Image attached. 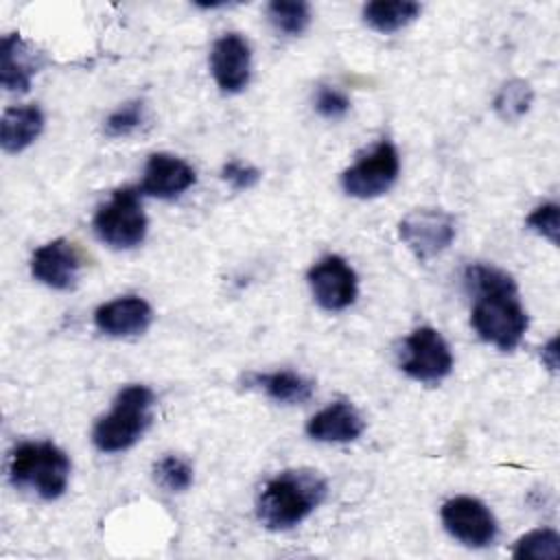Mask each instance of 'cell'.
<instances>
[{
    "label": "cell",
    "mask_w": 560,
    "mask_h": 560,
    "mask_svg": "<svg viewBox=\"0 0 560 560\" xmlns=\"http://www.w3.org/2000/svg\"><path fill=\"white\" fill-rule=\"evenodd\" d=\"M81 254L66 238H57L42 245L39 249H35L31 258L33 278L57 291H70L77 284Z\"/></svg>",
    "instance_id": "cell-11"
},
{
    "label": "cell",
    "mask_w": 560,
    "mask_h": 560,
    "mask_svg": "<svg viewBox=\"0 0 560 560\" xmlns=\"http://www.w3.org/2000/svg\"><path fill=\"white\" fill-rule=\"evenodd\" d=\"M144 120V103L142 101H129L122 107H118L114 114L105 120V133L112 138H122L133 133Z\"/></svg>",
    "instance_id": "cell-24"
},
{
    "label": "cell",
    "mask_w": 560,
    "mask_h": 560,
    "mask_svg": "<svg viewBox=\"0 0 560 560\" xmlns=\"http://www.w3.org/2000/svg\"><path fill=\"white\" fill-rule=\"evenodd\" d=\"M153 477L166 492H184L192 483V468L177 455H164L155 462Z\"/></svg>",
    "instance_id": "cell-23"
},
{
    "label": "cell",
    "mask_w": 560,
    "mask_h": 560,
    "mask_svg": "<svg viewBox=\"0 0 560 560\" xmlns=\"http://www.w3.org/2000/svg\"><path fill=\"white\" fill-rule=\"evenodd\" d=\"M398 234L418 260H431L453 243L455 219L438 208H418L400 221Z\"/></svg>",
    "instance_id": "cell-8"
},
{
    "label": "cell",
    "mask_w": 560,
    "mask_h": 560,
    "mask_svg": "<svg viewBox=\"0 0 560 560\" xmlns=\"http://www.w3.org/2000/svg\"><path fill=\"white\" fill-rule=\"evenodd\" d=\"M269 22L284 35H300L311 22V7L302 0H273L267 7Z\"/></svg>",
    "instance_id": "cell-20"
},
{
    "label": "cell",
    "mask_w": 560,
    "mask_h": 560,
    "mask_svg": "<svg viewBox=\"0 0 560 560\" xmlns=\"http://www.w3.org/2000/svg\"><path fill=\"white\" fill-rule=\"evenodd\" d=\"M400 171L398 151L389 140L378 142L370 153L361 155L341 175V186L350 197L372 199L387 192Z\"/></svg>",
    "instance_id": "cell-6"
},
{
    "label": "cell",
    "mask_w": 560,
    "mask_h": 560,
    "mask_svg": "<svg viewBox=\"0 0 560 560\" xmlns=\"http://www.w3.org/2000/svg\"><path fill=\"white\" fill-rule=\"evenodd\" d=\"M422 7L411 0H374L363 7V20L378 33H394L413 22Z\"/></svg>",
    "instance_id": "cell-19"
},
{
    "label": "cell",
    "mask_w": 560,
    "mask_h": 560,
    "mask_svg": "<svg viewBox=\"0 0 560 560\" xmlns=\"http://www.w3.org/2000/svg\"><path fill=\"white\" fill-rule=\"evenodd\" d=\"M247 385L262 389L269 398H273L276 402H284V405L306 402L315 389L313 381H308L302 374L291 372V370H278V372H269V374H249Z\"/></svg>",
    "instance_id": "cell-18"
},
{
    "label": "cell",
    "mask_w": 560,
    "mask_h": 560,
    "mask_svg": "<svg viewBox=\"0 0 560 560\" xmlns=\"http://www.w3.org/2000/svg\"><path fill=\"white\" fill-rule=\"evenodd\" d=\"M153 392L144 385H127L114 398L112 411L92 429V442L101 453H118L133 446L151 424Z\"/></svg>",
    "instance_id": "cell-3"
},
{
    "label": "cell",
    "mask_w": 560,
    "mask_h": 560,
    "mask_svg": "<svg viewBox=\"0 0 560 560\" xmlns=\"http://www.w3.org/2000/svg\"><path fill=\"white\" fill-rule=\"evenodd\" d=\"M328 486L315 470H284L271 477L258 494V521L273 532L291 529L302 523L324 499Z\"/></svg>",
    "instance_id": "cell-2"
},
{
    "label": "cell",
    "mask_w": 560,
    "mask_h": 560,
    "mask_svg": "<svg viewBox=\"0 0 560 560\" xmlns=\"http://www.w3.org/2000/svg\"><path fill=\"white\" fill-rule=\"evenodd\" d=\"M440 514L446 532L468 547H486L497 538V521L479 499L453 497Z\"/></svg>",
    "instance_id": "cell-9"
},
{
    "label": "cell",
    "mask_w": 560,
    "mask_h": 560,
    "mask_svg": "<svg viewBox=\"0 0 560 560\" xmlns=\"http://www.w3.org/2000/svg\"><path fill=\"white\" fill-rule=\"evenodd\" d=\"M153 319V311L147 300L138 295L116 298L94 313V324L101 332L109 337H131L142 335Z\"/></svg>",
    "instance_id": "cell-14"
},
{
    "label": "cell",
    "mask_w": 560,
    "mask_h": 560,
    "mask_svg": "<svg viewBox=\"0 0 560 560\" xmlns=\"http://www.w3.org/2000/svg\"><path fill=\"white\" fill-rule=\"evenodd\" d=\"M315 302L326 311H343L357 300V273L341 256H324L308 271Z\"/></svg>",
    "instance_id": "cell-10"
},
{
    "label": "cell",
    "mask_w": 560,
    "mask_h": 560,
    "mask_svg": "<svg viewBox=\"0 0 560 560\" xmlns=\"http://www.w3.org/2000/svg\"><path fill=\"white\" fill-rule=\"evenodd\" d=\"M44 129V114L37 105L9 107L0 122V142L9 153H20L37 140Z\"/></svg>",
    "instance_id": "cell-17"
},
{
    "label": "cell",
    "mask_w": 560,
    "mask_h": 560,
    "mask_svg": "<svg viewBox=\"0 0 560 560\" xmlns=\"http://www.w3.org/2000/svg\"><path fill=\"white\" fill-rule=\"evenodd\" d=\"M512 556L532 560H556L560 556V536L553 529H534L516 540Z\"/></svg>",
    "instance_id": "cell-22"
},
{
    "label": "cell",
    "mask_w": 560,
    "mask_h": 560,
    "mask_svg": "<svg viewBox=\"0 0 560 560\" xmlns=\"http://www.w3.org/2000/svg\"><path fill=\"white\" fill-rule=\"evenodd\" d=\"M534 90L523 79H512L501 85L499 94L494 96V112L503 120H518L532 107Z\"/></svg>",
    "instance_id": "cell-21"
},
{
    "label": "cell",
    "mask_w": 560,
    "mask_h": 560,
    "mask_svg": "<svg viewBox=\"0 0 560 560\" xmlns=\"http://www.w3.org/2000/svg\"><path fill=\"white\" fill-rule=\"evenodd\" d=\"M527 228L547 238L551 245H558V206L542 203L532 210L527 217Z\"/></svg>",
    "instance_id": "cell-25"
},
{
    "label": "cell",
    "mask_w": 560,
    "mask_h": 560,
    "mask_svg": "<svg viewBox=\"0 0 560 560\" xmlns=\"http://www.w3.org/2000/svg\"><path fill=\"white\" fill-rule=\"evenodd\" d=\"M221 175H223V179H225L232 188H236V190H247V188L256 186L258 179H260V171H258V168L247 166V164L236 162V160H234V162H228V164L223 166Z\"/></svg>",
    "instance_id": "cell-27"
},
{
    "label": "cell",
    "mask_w": 560,
    "mask_h": 560,
    "mask_svg": "<svg viewBox=\"0 0 560 560\" xmlns=\"http://www.w3.org/2000/svg\"><path fill=\"white\" fill-rule=\"evenodd\" d=\"M0 59L2 88L9 92H26L31 88L33 74L37 72V63L18 33H9L2 37Z\"/></svg>",
    "instance_id": "cell-16"
},
{
    "label": "cell",
    "mask_w": 560,
    "mask_h": 560,
    "mask_svg": "<svg viewBox=\"0 0 560 560\" xmlns=\"http://www.w3.org/2000/svg\"><path fill=\"white\" fill-rule=\"evenodd\" d=\"M195 171L188 162L171 153H153L147 160L140 190L158 199H175L195 184Z\"/></svg>",
    "instance_id": "cell-13"
},
{
    "label": "cell",
    "mask_w": 560,
    "mask_h": 560,
    "mask_svg": "<svg viewBox=\"0 0 560 560\" xmlns=\"http://www.w3.org/2000/svg\"><path fill=\"white\" fill-rule=\"evenodd\" d=\"M315 109H317L319 116L335 120V118H341V116L348 114L350 101H348V96L341 94L339 90L328 88V85H322V88L317 90V94H315Z\"/></svg>",
    "instance_id": "cell-26"
},
{
    "label": "cell",
    "mask_w": 560,
    "mask_h": 560,
    "mask_svg": "<svg viewBox=\"0 0 560 560\" xmlns=\"http://www.w3.org/2000/svg\"><path fill=\"white\" fill-rule=\"evenodd\" d=\"M96 236L114 249H131L144 241L147 217L136 188H118L94 214Z\"/></svg>",
    "instance_id": "cell-5"
},
{
    "label": "cell",
    "mask_w": 560,
    "mask_h": 560,
    "mask_svg": "<svg viewBox=\"0 0 560 560\" xmlns=\"http://www.w3.org/2000/svg\"><path fill=\"white\" fill-rule=\"evenodd\" d=\"M464 282L475 295L470 324L477 335L499 350H514L527 330V313L514 278L503 269L477 262L466 267Z\"/></svg>",
    "instance_id": "cell-1"
},
{
    "label": "cell",
    "mask_w": 560,
    "mask_h": 560,
    "mask_svg": "<svg viewBox=\"0 0 560 560\" xmlns=\"http://www.w3.org/2000/svg\"><path fill=\"white\" fill-rule=\"evenodd\" d=\"M363 418L346 400L328 405L306 424V433L317 442H352L363 433Z\"/></svg>",
    "instance_id": "cell-15"
},
{
    "label": "cell",
    "mask_w": 560,
    "mask_h": 560,
    "mask_svg": "<svg viewBox=\"0 0 560 560\" xmlns=\"http://www.w3.org/2000/svg\"><path fill=\"white\" fill-rule=\"evenodd\" d=\"M540 357H542V363H545L551 372L558 370V337H551V339H549V343L542 348Z\"/></svg>",
    "instance_id": "cell-28"
},
{
    "label": "cell",
    "mask_w": 560,
    "mask_h": 560,
    "mask_svg": "<svg viewBox=\"0 0 560 560\" xmlns=\"http://www.w3.org/2000/svg\"><path fill=\"white\" fill-rule=\"evenodd\" d=\"M400 370L420 383H438L453 370V354L444 337L431 328H416L402 343Z\"/></svg>",
    "instance_id": "cell-7"
},
{
    "label": "cell",
    "mask_w": 560,
    "mask_h": 560,
    "mask_svg": "<svg viewBox=\"0 0 560 560\" xmlns=\"http://www.w3.org/2000/svg\"><path fill=\"white\" fill-rule=\"evenodd\" d=\"M9 477L15 488H31L50 501L68 488L70 459L52 442H22L11 453Z\"/></svg>",
    "instance_id": "cell-4"
},
{
    "label": "cell",
    "mask_w": 560,
    "mask_h": 560,
    "mask_svg": "<svg viewBox=\"0 0 560 560\" xmlns=\"http://www.w3.org/2000/svg\"><path fill=\"white\" fill-rule=\"evenodd\" d=\"M252 50L243 35L225 33L212 44L210 70L223 92H241L249 81Z\"/></svg>",
    "instance_id": "cell-12"
}]
</instances>
